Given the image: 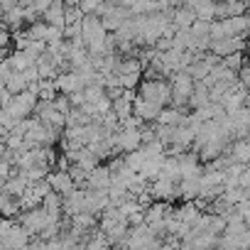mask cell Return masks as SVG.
<instances>
[{"label": "cell", "mask_w": 250, "mask_h": 250, "mask_svg": "<svg viewBox=\"0 0 250 250\" xmlns=\"http://www.w3.org/2000/svg\"><path fill=\"white\" fill-rule=\"evenodd\" d=\"M88 182H91V187H93V189L105 191V187L110 184V174H108V169H93Z\"/></svg>", "instance_id": "obj_1"}]
</instances>
